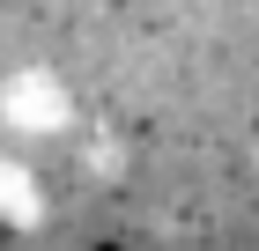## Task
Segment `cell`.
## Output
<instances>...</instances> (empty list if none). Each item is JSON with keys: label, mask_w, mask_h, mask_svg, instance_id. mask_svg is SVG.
I'll list each match as a JSON object with an SVG mask.
<instances>
[{"label": "cell", "mask_w": 259, "mask_h": 251, "mask_svg": "<svg viewBox=\"0 0 259 251\" xmlns=\"http://www.w3.org/2000/svg\"><path fill=\"white\" fill-rule=\"evenodd\" d=\"M0 118H8L15 133H60L67 126V89L52 74H37V67H22V74H8V89H0Z\"/></svg>", "instance_id": "6da1fadb"}, {"label": "cell", "mask_w": 259, "mask_h": 251, "mask_svg": "<svg viewBox=\"0 0 259 251\" xmlns=\"http://www.w3.org/2000/svg\"><path fill=\"white\" fill-rule=\"evenodd\" d=\"M0 222H8V229H37V185H30V163H8V155H0Z\"/></svg>", "instance_id": "7a4b0ae2"}]
</instances>
